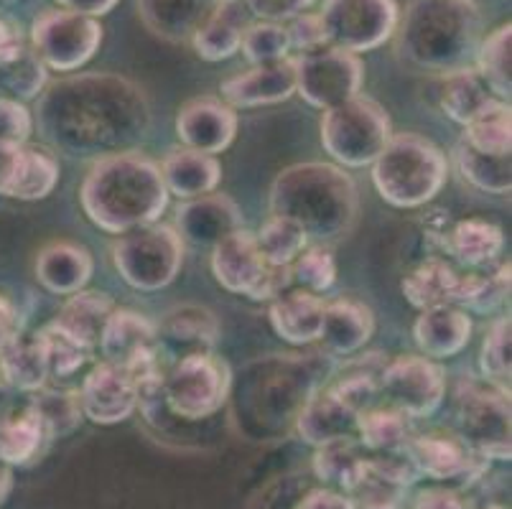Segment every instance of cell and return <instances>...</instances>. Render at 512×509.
<instances>
[{
	"instance_id": "1",
	"label": "cell",
	"mask_w": 512,
	"mask_h": 509,
	"mask_svg": "<svg viewBox=\"0 0 512 509\" xmlns=\"http://www.w3.org/2000/svg\"><path fill=\"white\" fill-rule=\"evenodd\" d=\"M36 125L57 151L100 161L136 146L151 128V107L130 79L77 74L41 92Z\"/></svg>"
},
{
	"instance_id": "34",
	"label": "cell",
	"mask_w": 512,
	"mask_h": 509,
	"mask_svg": "<svg viewBox=\"0 0 512 509\" xmlns=\"http://www.w3.org/2000/svg\"><path fill=\"white\" fill-rule=\"evenodd\" d=\"M467 275L456 273L444 260H426L403 280V296L418 311L436 306H459Z\"/></svg>"
},
{
	"instance_id": "8",
	"label": "cell",
	"mask_w": 512,
	"mask_h": 509,
	"mask_svg": "<svg viewBox=\"0 0 512 509\" xmlns=\"http://www.w3.org/2000/svg\"><path fill=\"white\" fill-rule=\"evenodd\" d=\"M161 390L171 418L197 423L225 408L232 392V372L214 352L189 354L169 364Z\"/></svg>"
},
{
	"instance_id": "20",
	"label": "cell",
	"mask_w": 512,
	"mask_h": 509,
	"mask_svg": "<svg viewBox=\"0 0 512 509\" xmlns=\"http://www.w3.org/2000/svg\"><path fill=\"white\" fill-rule=\"evenodd\" d=\"M220 92L225 97V105H230L232 110L278 105L296 95V64L293 59H283L276 64L253 67L225 79Z\"/></svg>"
},
{
	"instance_id": "5",
	"label": "cell",
	"mask_w": 512,
	"mask_h": 509,
	"mask_svg": "<svg viewBox=\"0 0 512 509\" xmlns=\"http://www.w3.org/2000/svg\"><path fill=\"white\" fill-rule=\"evenodd\" d=\"M357 212L355 181L334 163H296L283 168L271 186V214L299 222L306 237L319 245L347 237Z\"/></svg>"
},
{
	"instance_id": "47",
	"label": "cell",
	"mask_w": 512,
	"mask_h": 509,
	"mask_svg": "<svg viewBox=\"0 0 512 509\" xmlns=\"http://www.w3.org/2000/svg\"><path fill=\"white\" fill-rule=\"evenodd\" d=\"M510 296V263L500 265L492 275H467L459 308L474 314H492Z\"/></svg>"
},
{
	"instance_id": "19",
	"label": "cell",
	"mask_w": 512,
	"mask_h": 509,
	"mask_svg": "<svg viewBox=\"0 0 512 509\" xmlns=\"http://www.w3.org/2000/svg\"><path fill=\"white\" fill-rule=\"evenodd\" d=\"M220 339V321L204 306H186L171 308L169 314L156 324V342L161 357L176 362L189 354H207L214 352V344Z\"/></svg>"
},
{
	"instance_id": "18",
	"label": "cell",
	"mask_w": 512,
	"mask_h": 509,
	"mask_svg": "<svg viewBox=\"0 0 512 509\" xmlns=\"http://www.w3.org/2000/svg\"><path fill=\"white\" fill-rule=\"evenodd\" d=\"M421 476L446 484H472L487 471L490 461L469 448L462 438L421 436L408 441Z\"/></svg>"
},
{
	"instance_id": "13",
	"label": "cell",
	"mask_w": 512,
	"mask_h": 509,
	"mask_svg": "<svg viewBox=\"0 0 512 509\" xmlns=\"http://www.w3.org/2000/svg\"><path fill=\"white\" fill-rule=\"evenodd\" d=\"M377 395L406 418H428L446 398V372L428 357H398L377 375Z\"/></svg>"
},
{
	"instance_id": "10",
	"label": "cell",
	"mask_w": 512,
	"mask_h": 509,
	"mask_svg": "<svg viewBox=\"0 0 512 509\" xmlns=\"http://www.w3.org/2000/svg\"><path fill=\"white\" fill-rule=\"evenodd\" d=\"M319 18L327 46L360 56L393 39L400 11L395 0H327Z\"/></svg>"
},
{
	"instance_id": "41",
	"label": "cell",
	"mask_w": 512,
	"mask_h": 509,
	"mask_svg": "<svg viewBox=\"0 0 512 509\" xmlns=\"http://www.w3.org/2000/svg\"><path fill=\"white\" fill-rule=\"evenodd\" d=\"M510 102L492 100L469 125H464L462 140L469 148L492 156H510Z\"/></svg>"
},
{
	"instance_id": "39",
	"label": "cell",
	"mask_w": 512,
	"mask_h": 509,
	"mask_svg": "<svg viewBox=\"0 0 512 509\" xmlns=\"http://www.w3.org/2000/svg\"><path fill=\"white\" fill-rule=\"evenodd\" d=\"M357 436L360 446L372 454H385V451H398L406 448L411 441V428L408 418L395 408H367L357 415Z\"/></svg>"
},
{
	"instance_id": "53",
	"label": "cell",
	"mask_w": 512,
	"mask_h": 509,
	"mask_svg": "<svg viewBox=\"0 0 512 509\" xmlns=\"http://www.w3.org/2000/svg\"><path fill=\"white\" fill-rule=\"evenodd\" d=\"M283 26H286L291 49L301 51V54H309V51H316V49H321V46H327L319 13H316V16L314 13H299V16H293L291 21L283 23Z\"/></svg>"
},
{
	"instance_id": "35",
	"label": "cell",
	"mask_w": 512,
	"mask_h": 509,
	"mask_svg": "<svg viewBox=\"0 0 512 509\" xmlns=\"http://www.w3.org/2000/svg\"><path fill=\"white\" fill-rule=\"evenodd\" d=\"M311 469L319 482L337 487V492L352 494L367 474V456L360 454V443H355V438H347L316 448Z\"/></svg>"
},
{
	"instance_id": "24",
	"label": "cell",
	"mask_w": 512,
	"mask_h": 509,
	"mask_svg": "<svg viewBox=\"0 0 512 509\" xmlns=\"http://www.w3.org/2000/svg\"><path fill=\"white\" fill-rule=\"evenodd\" d=\"M265 258L253 232L235 230L212 247V275L225 291L248 296L265 270Z\"/></svg>"
},
{
	"instance_id": "32",
	"label": "cell",
	"mask_w": 512,
	"mask_h": 509,
	"mask_svg": "<svg viewBox=\"0 0 512 509\" xmlns=\"http://www.w3.org/2000/svg\"><path fill=\"white\" fill-rule=\"evenodd\" d=\"M158 168L164 176L166 191L184 199V202L212 194L222 181V166L217 156L189 151V148L171 151Z\"/></svg>"
},
{
	"instance_id": "21",
	"label": "cell",
	"mask_w": 512,
	"mask_h": 509,
	"mask_svg": "<svg viewBox=\"0 0 512 509\" xmlns=\"http://www.w3.org/2000/svg\"><path fill=\"white\" fill-rule=\"evenodd\" d=\"M242 227L240 207L225 194H204L181 204L176 232L181 242L197 247H214Z\"/></svg>"
},
{
	"instance_id": "43",
	"label": "cell",
	"mask_w": 512,
	"mask_h": 509,
	"mask_svg": "<svg viewBox=\"0 0 512 509\" xmlns=\"http://www.w3.org/2000/svg\"><path fill=\"white\" fill-rule=\"evenodd\" d=\"M31 403H34L36 413L44 420V428L51 441L69 436L82 420V408H79V400L74 392L41 387V390L31 392Z\"/></svg>"
},
{
	"instance_id": "63",
	"label": "cell",
	"mask_w": 512,
	"mask_h": 509,
	"mask_svg": "<svg viewBox=\"0 0 512 509\" xmlns=\"http://www.w3.org/2000/svg\"><path fill=\"white\" fill-rule=\"evenodd\" d=\"M0 3H6V0H0Z\"/></svg>"
},
{
	"instance_id": "28",
	"label": "cell",
	"mask_w": 512,
	"mask_h": 509,
	"mask_svg": "<svg viewBox=\"0 0 512 509\" xmlns=\"http://www.w3.org/2000/svg\"><path fill=\"white\" fill-rule=\"evenodd\" d=\"M324 308H327V303L321 301V296L296 288V291H283L271 303L268 319H271L273 331L281 336L283 342L306 347V344L319 342L321 326H324Z\"/></svg>"
},
{
	"instance_id": "9",
	"label": "cell",
	"mask_w": 512,
	"mask_h": 509,
	"mask_svg": "<svg viewBox=\"0 0 512 509\" xmlns=\"http://www.w3.org/2000/svg\"><path fill=\"white\" fill-rule=\"evenodd\" d=\"M113 263L130 288L143 293L171 286L184 265V242L166 224H148L118 237Z\"/></svg>"
},
{
	"instance_id": "4",
	"label": "cell",
	"mask_w": 512,
	"mask_h": 509,
	"mask_svg": "<svg viewBox=\"0 0 512 509\" xmlns=\"http://www.w3.org/2000/svg\"><path fill=\"white\" fill-rule=\"evenodd\" d=\"M482 39L484 18L474 0H411L395 28L400 59L444 77L474 67Z\"/></svg>"
},
{
	"instance_id": "61",
	"label": "cell",
	"mask_w": 512,
	"mask_h": 509,
	"mask_svg": "<svg viewBox=\"0 0 512 509\" xmlns=\"http://www.w3.org/2000/svg\"><path fill=\"white\" fill-rule=\"evenodd\" d=\"M11 492H13V469L0 461V507L8 502Z\"/></svg>"
},
{
	"instance_id": "40",
	"label": "cell",
	"mask_w": 512,
	"mask_h": 509,
	"mask_svg": "<svg viewBox=\"0 0 512 509\" xmlns=\"http://www.w3.org/2000/svg\"><path fill=\"white\" fill-rule=\"evenodd\" d=\"M454 161L464 181L484 194H510L512 176H510V156H492L469 148L464 140H459L454 148Z\"/></svg>"
},
{
	"instance_id": "33",
	"label": "cell",
	"mask_w": 512,
	"mask_h": 509,
	"mask_svg": "<svg viewBox=\"0 0 512 509\" xmlns=\"http://www.w3.org/2000/svg\"><path fill=\"white\" fill-rule=\"evenodd\" d=\"M113 311L115 303L107 293L77 291L64 301V306L59 308L57 319L51 321V324L92 352V349L100 344L102 329H105L107 319H110Z\"/></svg>"
},
{
	"instance_id": "14",
	"label": "cell",
	"mask_w": 512,
	"mask_h": 509,
	"mask_svg": "<svg viewBox=\"0 0 512 509\" xmlns=\"http://www.w3.org/2000/svg\"><path fill=\"white\" fill-rule=\"evenodd\" d=\"M459 438L487 461H510V395L467 387L459 395Z\"/></svg>"
},
{
	"instance_id": "17",
	"label": "cell",
	"mask_w": 512,
	"mask_h": 509,
	"mask_svg": "<svg viewBox=\"0 0 512 509\" xmlns=\"http://www.w3.org/2000/svg\"><path fill=\"white\" fill-rule=\"evenodd\" d=\"M237 125H240L237 112L214 97L186 102L176 115V135H179L181 146L189 151L207 153V156H217L232 146Z\"/></svg>"
},
{
	"instance_id": "46",
	"label": "cell",
	"mask_w": 512,
	"mask_h": 509,
	"mask_svg": "<svg viewBox=\"0 0 512 509\" xmlns=\"http://www.w3.org/2000/svg\"><path fill=\"white\" fill-rule=\"evenodd\" d=\"M240 49L253 67H263V64H276L288 59L291 41H288L283 23L258 21L248 26L245 36H242Z\"/></svg>"
},
{
	"instance_id": "31",
	"label": "cell",
	"mask_w": 512,
	"mask_h": 509,
	"mask_svg": "<svg viewBox=\"0 0 512 509\" xmlns=\"http://www.w3.org/2000/svg\"><path fill=\"white\" fill-rule=\"evenodd\" d=\"M248 26L250 11L242 6V0H222L212 16L204 21V26L192 36L194 51L204 62H225L240 51Z\"/></svg>"
},
{
	"instance_id": "27",
	"label": "cell",
	"mask_w": 512,
	"mask_h": 509,
	"mask_svg": "<svg viewBox=\"0 0 512 509\" xmlns=\"http://www.w3.org/2000/svg\"><path fill=\"white\" fill-rule=\"evenodd\" d=\"M222 0H138L141 21L151 34L171 44L192 41Z\"/></svg>"
},
{
	"instance_id": "15",
	"label": "cell",
	"mask_w": 512,
	"mask_h": 509,
	"mask_svg": "<svg viewBox=\"0 0 512 509\" xmlns=\"http://www.w3.org/2000/svg\"><path fill=\"white\" fill-rule=\"evenodd\" d=\"M82 418L97 426H118L138 410L136 380L110 362L97 364L77 392Z\"/></svg>"
},
{
	"instance_id": "26",
	"label": "cell",
	"mask_w": 512,
	"mask_h": 509,
	"mask_svg": "<svg viewBox=\"0 0 512 509\" xmlns=\"http://www.w3.org/2000/svg\"><path fill=\"white\" fill-rule=\"evenodd\" d=\"M372 334H375V316L365 303L355 298L327 303L319 336L327 357H352L370 342Z\"/></svg>"
},
{
	"instance_id": "42",
	"label": "cell",
	"mask_w": 512,
	"mask_h": 509,
	"mask_svg": "<svg viewBox=\"0 0 512 509\" xmlns=\"http://www.w3.org/2000/svg\"><path fill=\"white\" fill-rule=\"evenodd\" d=\"M255 240H258V247L268 265H293V260L309 247L304 227L293 219L281 217V214H271V219L260 227Z\"/></svg>"
},
{
	"instance_id": "11",
	"label": "cell",
	"mask_w": 512,
	"mask_h": 509,
	"mask_svg": "<svg viewBox=\"0 0 512 509\" xmlns=\"http://www.w3.org/2000/svg\"><path fill=\"white\" fill-rule=\"evenodd\" d=\"M102 44L97 18L72 11H44L31 26V51L54 72H77Z\"/></svg>"
},
{
	"instance_id": "62",
	"label": "cell",
	"mask_w": 512,
	"mask_h": 509,
	"mask_svg": "<svg viewBox=\"0 0 512 509\" xmlns=\"http://www.w3.org/2000/svg\"><path fill=\"white\" fill-rule=\"evenodd\" d=\"M487 509H505V507H500V504H490V507Z\"/></svg>"
},
{
	"instance_id": "48",
	"label": "cell",
	"mask_w": 512,
	"mask_h": 509,
	"mask_svg": "<svg viewBox=\"0 0 512 509\" xmlns=\"http://www.w3.org/2000/svg\"><path fill=\"white\" fill-rule=\"evenodd\" d=\"M291 280L316 296L329 291L337 280V260H334L332 250L324 245L306 247L299 258L293 260Z\"/></svg>"
},
{
	"instance_id": "6",
	"label": "cell",
	"mask_w": 512,
	"mask_h": 509,
	"mask_svg": "<svg viewBox=\"0 0 512 509\" xmlns=\"http://www.w3.org/2000/svg\"><path fill=\"white\" fill-rule=\"evenodd\" d=\"M449 179L441 148L413 133H400L372 163V184L383 202L398 209H418L434 202Z\"/></svg>"
},
{
	"instance_id": "57",
	"label": "cell",
	"mask_w": 512,
	"mask_h": 509,
	"mask_svg": "<svg viewBox=\"0 0 512 509\" xmlns=\"http://www.w3.org/2000/svg\"><path fill=\"white\" fill-rule=\"evenodd\" d=\"M296 509H355V502H352L349 494L337 492V489L316 487L306 489L304 497L296 504Z\"/></svg>"
},
{
	"instance_id": "25",
	"label": "cell",
	"mask_w": 512,
	"mask_h": 509,
	"mask_svg": "<svg viewBox=\"0 0 512 509\" xmlns=\"http://www.w3.org/2000/svg\"><path fill=\"white\" fill-rule=\"evenodd\" d=\"M472 329L469 311L459 306H436L421 311L413 324V339L421 349V357L439 362L462 352L472 339Z\"/></svg>"
},
{
	"instance_id": "3",
	"label": "cell",
	"mask_w": 512,
	"mask_h": 509,
	"mask_svg": "<svg viewBox=\"0 0 512 509\" xmlns=\"http://www.w3.org/2000/svg\"><path fill=\"white\" fill-rule=\"evenodd\" d=\"M161 168L141 153L100 158L87 174L79 202L87 219L107 235H125L161 219L169 207Z\"/></svg>"
},
{
	"instance_id": "52",
	"label": "cell",
	"mask_w": 512,
	"mask_h": 509,
	"mask_svg": "<svg viewBox=\"0 0 512 509\" xmlns=\"http://www.w3.org/2000/svg\"><path fill=\"white\" fill-rule=\"evenodd\" d=\"M34 133V118L26 105L0 97V146H26Z\"/></svg>"
},
{
	"instance_id": "49",
	"label": "cell",
	"mask_w": 512,
	"mask_h": 509,
	"mask_svg": "<svg viewBox=\"0 0 512 509\" xmlns=\"http://www.w3.org/2000/svg\"><path fill=\"white\" fill-rule=\"evenodd\" d=\"M41 339H44L46 349V362H49V377L54 380H64V377H72L74 372L87 362V354L90 349H85L82 344H77L72 336H67L64 331H59L57 326L49 324L39 331Z\"/></svg>"
},
{
	"instance_id": "30",
	"label": "cell",
	"mask_w": 512,
	"mask_h": 509,
	"mask_svg": "<svg viewBox=\"0 0 512 509\" xmlns=\"http://www.w3.org/2000/svg\"><path fill=\"white\" fill-rule=\"evenodd\" d=\"M0 380L16 392L41 390L49 382L44 339L39 331H18L0 352Z\"/></svg>"
},
{
	"instance_id": "36",
	"label": "cell",
	"mask_w": 512,
	"mask_h": 509,
	"mask_svg": "<svg viewBox=\"0 0 512 509\" xmlns=\"http://www.w3.org/2000/svg\"><path fill=\"white\" fill-rule=\"evenodd\" d=\"M510 44L512 26L510 23H502L490 36H484L477 56H474V72L482 77V82L487 84V90L492 92V97H497L502 102H510L512 92Z\"/></svg>"
},
{
	"instance_id": "16",
	"label": "cell",
	"mask_w": 512,
	"mask_h": 509,
	"mask_svg": "<svg viewBox=\"0 0 512 509\" xmlns=\"http://www.w3.org/2000/svg\"><path fill=\"white\" fill-rule=\"evenodd\" d=\"M59 184V161L46 148L0 146V194L39 202Z\"/></svg>"
},
{
	"instance_id": "2",
	"label": "cell",
	"mask_w": 512,
	"mask_h": 509,
	"mask_svg": "<svg viewBox=\"0 0 512 509\" xmlns=\"http://www.w3.org/2000/svg\"><path fill=\"white\" fill-rule=\"evenodd\" d=\"M327 354H283L250 362L232 398V418L253 441H271L293 428L306 400L321 390L329 372Z\"/></svg>"
},
{
	"instance_id": "59",
	"label": "cell",
	"mask_w": 512,
	"mask_h": 509,
	"mask_svg": "<svg viewBox=\"0 0 512 509\" xmlns=\"http://www.w3.org/2000/svg\"><path fill=\"white\" fill-rule=\"evenodd\" d=\"M57 3L64 8V11L100 18V16H107V13L113 11L120 0H57Z\"/></svg>"
},
{
	"instance_id": "54",
	"label": "cell",
	"mask_w": 512,
	"mask_h": 509,
	"mask_svg": "<svg viewBox=\"0 0 512 509\" xmlns=\"http://www.w3.org/2000/svg\"><path fill=\"white\" fill-rule=\"evenodd\" d=\"M314 0H242V6L248 8L253 16L260 21H273V23H286L299 13H306V8Z\"/></svg>"
},
{
	"instance_id": "38",
	"label": "cell",
	"mask_w": 512,
	"mask_h": 509,
	"mask_svg": "<svg viewBox=\"0 0 512 509\" xmlns=\"http://www.w3.org/2000/svg\"><path fill=\"white\" fill-rule=\"evenodd\" d=\"M451 252L456 260L469 268H479L497 258L505 247V235L497 224L484 219H464L449 235Z\"/></svg>"
},
{
	"instance_id": "22",
	"label": "cell",
	"mask_w": 512,
	"mask_h": 509,
	"mask_svg": "<svg viewBox=\"0 0 512 509\" xmlns=\"http://www.w3.org/2000/svg\"><path fill=\"white\" fill-rule=\"evenodd\" d=\"M100 352L105 362L133 370L143 359L158 354L156 324L138 311L115 308L100 336Z\"/></svg>"
},
{
	"instance_id": "51",
	"label": "cell",
	"mask_w": 512,
	"mask_h": 509,
	"mask_svg": "<svg viewBox=\"0 0 512 509\" xmlns=\"http://www.w3.org/2000/svg\"><path fill=\"white\" fill-rule=\"evenodd\" d=\"M367 471H372L375 476H383L388 482L406 489H411L418 479H423L421 471H418L416 459H413L411 451H408V446L398 448V451H385V454L370 456V459H367Z\"/></svg>"
},
{
	"instance_id": "50",
	"label": "cell",
	"mask_w": 512,
	"mask_h": 509,
	"mask_svg": "<svg viewBox=\"0 0 512 509\" xmlns=\"http://www.w3.org/2000/svg\"><path fill=\"white\" fill-rule=\"evenodd\" d=\"M406 494V487H398L383 476L367 471L365 479L349 497L355 502V509H406Z\"/></svg>"
},
{
	"instance_id": "55",
	"label": "cell",
	"mask_w": 512,
	"mask_h": 509,
	"mask_svg": "<svg viewBox=\"0 0 512 509\" xmlns=\"http://www.w3.org/2000/svg\"><path fill=\"white\" fill-rule=\"evenodd\" d=\"M291 283V265H265L263 275L258 278L253 291L248 293V298H253V301H276L283 291H288Z\"/></svg>"
},
{
	"instance_id": "12",
	"label": "cell",
	"mask_w": 512,
	"mask_h": 509,
	"mask_svg": "<svg viewBox=\"0 0 512 509\" xmlns=\"http://www.w3.org/2000/svg\"><path fill=\"white\" fill-rule=\"evenodd\" d=\"M293 64H296V95L321 112L360 95L365 82L360 56L334 46H321L309 54H301L299 59H293Z\"/></svg>"
},
{
	"instance_id": "44",
	"label": "cell",
	"mask_w": 512,
	"mask_h": 509,
	"mask_svg": "<svg viewBox=\"0 0 512 509\" xmlns=\"http://www.w3.org/2000/svg\"><path fill=\"white\" fill-rule=\"evenodd\" d=\"M479 370L487 385L510 395V316L497 319L484 336Z\"/></svg>"
},
{
	"instance_id": "58",
	"label": "cell",
	"mask_w": 512,
	"mask_h": 509,
	"mask_svg": "<svg viewBox=\"0 0 512 509\" xmlns=\"http://www.w3.org/2000/svg\"><path fill=\"white\" fill-rule=\"evenodd\" d=\"M23 49H26V44H23L21 34H18L11 23L0 18V67L13 62Z\"/></svg>"
},
{
	"instance_id": "45",
	"label": "cell",
	"mask_w": 512,
	"mask_h": 509,
	"mask_svg": "<svg viewBox=\"0 0 512 509\" xmlns=\"http://www.w3.org/2000/svg\"><path fill=\"white\" fill-rule=\"evenodd\" d=\"M46 72L44 62L31 49H23L13 62L0 67V87L11 95V100H34L44 92Z\"/></svg>"
},
{
	"instance_id": "7",
	"label": "cell",
	"mask_w": 512,
	"mask_h": 509,
	"mask_svg": "<svg viewBox=\"0 0 512 509\" xmlns=\"http://www.w3.org/2000/svg\"><path fill=\"white\" fill-rule=\"evenodd\" d=\"M390 138L388 112L370 97L357 95L321 115V146L344 168L372 166Z\"/></svg>"
},
{
	"instance_id": "56",
	"label": "cell",
	"mask_w": 512,
	"mask_h": 509,
	"mask_svg": "<svg viewBox=\"0 0 512 509\" xmlns=\"http://www.w3.org/2000/svg\"><path fill=\"white\" fill-rule=\"evenodd\" d=\"M411 509H472L467 504V499L456 489L446 487H434V489H423V492L416 494V499L411 502Z\"/></svg>"
},
{
	"instance_id": "37",
	"label": "cell",
	"mask_w": 512,
	"mask_h": 509,
	"mask_svg": "<svg viewBox=\"0 0 512 509\" xmlns=\"http://www.w3.org/2000/svg\"><path fill=\"white\" fill-rule=\"evenodd\" d=\"M492 100H497V97H492V92L487 90V84L482 82V77L474 72V67L446 74L444 77V87H441V110L446 112V118L459 123L462 128L472 123Z\"/></svg>"
},
{
	"instance_id": "29",
	"label": "cell",
	"mask_w": 512,
	"mask_h": 509,
	"mask_svg": "<svg viewBox=\"0 0 512 509\" xmlns=\"http://www.w3.org/2000/svg\"><path fill=\"white\" fill-rule=\"evenodd\" d=\"M36 278L54 296H72L85 291L95 273V260L85 247L72 242H54L36 258Z\"/></svg>"
},
{
	"instance_id": "60",
	"label": "cell",
	"mask_w": 512,
	"mask_h": 509,
	"mask_svg": "<svg viewBox=\"0 0 512 509\" xmlns=\"http://www.w3.org/2000/svg\"><path fill=\"white\" fill-rule=\"evenodd\" d=\"M18 331H21V321H18L16 306L6 296H0V352Z\"/></svg>"
},
{
	"instance_id": "23",
	"label": "cell",
	"mask_w": 512,
	"mask_h": 509,
	"mask_svg": "<svg viewBox=\"0 0 512 509\" xmlns=\"http://www.w3.org/2000/svg\"><path fill=\"white\" fill-rule=\"evenodd\" d=\"M357 410L349 408L332 387L327 390H316L301 413L296 415L293 431L309 446L321 448L329 443L347 441L357 436Z\"/></svg>"
}]
</instances>
